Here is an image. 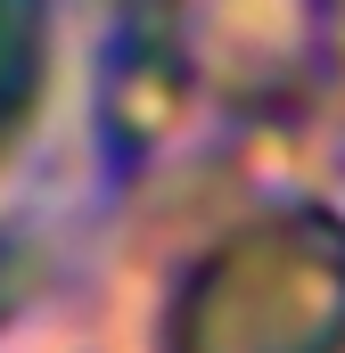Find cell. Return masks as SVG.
<instances>
[{
    "instance_id": "cell-1",
    "label": "cell",
    "mask_w": 345,
    "mask_h": 353,
    "mask_svg": "<svg viewBox=\"0 0 345 353\" xmlns=\"http://www.w3.org/2000/svg\"><path fill=\"white\" fill-rule=\"evenodd\" d=\"M157 353H345V222L279 205L214 239L165 296Z\"/></svg>"
}]
</instances>
